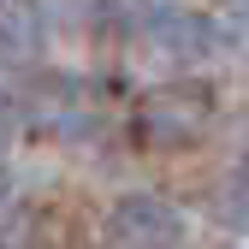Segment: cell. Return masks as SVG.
I'll return each instance as SVG.
<instances>
[{
  "label": "cell",
  "instance_id": "cell-8",
  "mask_svg": "<svg viewBox=\"0 0 249 249\" xmlns=\"http://www.w3.org/2000/svg\"><path fill=\"white\" fill-rule=\"evenodd\" d=\"M12 137H18V131H12V113H6V107H0V154H6V148H12Z\"/></svg>",
  "mask_w": 249,
  "mask_h": 249
},
{
  "label": "cell",
  "instance_id": "cell-2",
  "mask_svg": "<svg viewBox=\"0 0 249 249\" xmlns=\"http://www.w3.org/2000/svg\"><path fill=\"white\" fill-rule=\"evenodd\" d=\"M184 237V213L160 196H124L107 213V243L113 249H172Z\"/></svg>",
  "mask_w": 249,
  "mask_h": 249
},
{
  "label": "cell",
  "instance_id": "cell-9",
  "mask_svg": "<svg viewBox=\"0 0 249 249\" xmlns=\"http://www.w3.org/2000/svg\"><path fill=\"white\" fill-rule=\"evenodd\" d=\"M0 208H6V184H0Z\"/></svg>",
  "mask_w": 249,
  "mask_h": 249
},
{
  "label": "cell",
  "instance_id": "cell-4",
  "mask_svg": "<svg viewBox=\"0 0 249 249\" xmlns=\"http://www.w3.org/2000/svg\"><path fill=\"white\" fill-rule=\"evenodd\" d=\"M42 53H48L42 0H0V59L6 66H36Z\"/></svg>",
  "mask_w": 249,
  "mask_h": 249
},
{
  "label": "cell",
  "instance_id": "cell-3",
  "mask_svg": "<svg viewBox=\"0 0 249 249\" xmlns=\"http://www.w3.org/2000/svg\"><path fill=\"white\" fill-rule=\"evenodd\" d=\"M148 36L172 59H202V53L220 48V30H213L202 12H190V6H154L148 12Z\"/></svg>",
  "mask_w": 249,
  "mask_h": 249
},
{
  "label": "cell",
  "instance_id": "cell-5",
  "mask_svg": "<svg viewBox=\"0 0 249 249\" xmlns=\"http://www.w3.org/2000/svg\"><path fill=\"white\" fill-rule=\"evenodd\" d=\"M24 113H30V124H42V131H77L83 83L77 77H36V83H24Z\"/></svg>",
  "mask_w": 249,
  "mask_h": 249
},
{
  "label": "cell",
  "instance_id": "cell-6",
  "mask_svg": "<svg viewBox=\"0 0 249 249\" xmlns=\"http://www.w3.org/2000/svg\"><path fill=\"white\" fill-rule=\"evenodd\" d=\"M213 213H220L231 231H249V178H237L231 190H220V196H213Z\"/></svg>",
  "mask_w": 249,
  "mask_h": 249
},
{
  "label": "cell",
  "instance_id": "cell-1",
  "mask_svg": "<svg viewBox=\"0 0 249 249\" xmlns=\"http://www.w3.org/2000/svg\"><path fill=\"white\" fill-rule=\"evenodd\" d=\"M208 119H213V107L202 89H154L131 124L148 148H190V142H202Z\"/></svg>",
  "mask_w": 249,
  "mask_h": 249
},
{
  "label": "cell",
  "instance_id": "cell-7",
  "mask_svg": "<svg viewBox=\"0 0 249 249\" xmlns=\"http://www.w3.org/2000/svg\"><path fill=\"white\" fill-rule=\"evenodd\" d=\"M48 6H53V18H66V24L89 30V24H101V18L113 12V0H48Z\"/></svg>",
  "mask_w": 249,
  "mask_h": 249
}]
</instances>
